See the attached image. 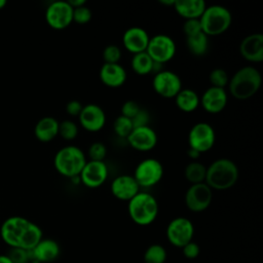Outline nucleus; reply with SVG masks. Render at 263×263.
<instances>
[{
    "instance_id": "nucleus-18",
    "label": "nucleus",
    "mask_w": 263,
    "mask_h": 263,
    "mask_svg": "<svg viewBox=\"0 0 263 263\" xmlns=\"http://www.w3.org/2000/svg\"><path fill=\"white\" fill-rule=\"evenodd\" d=\"M110 190L116 199L129 201L137 193L140 192V187L133 175L123 174L113 179L110 185Z\"/></svg>"
},
{
    "instance_id": "nucleus-19",
    "label": "nucleus",
    "mask_w": 263,
    "mask_h": 263,
    "mask_svg": "<svg viewBox=\"0 0 263 263\" xmlns=\"http://www.w3.org/2000/svg\"><path fill=\"white\" fill-rule=\"evenodd\" d=\"M150 36L148 32L138 26L126 29L122 35L123 47L130 53L136 54L146 51Z\"/></svg>"
},
{
    "instance_id": "nucleus-6",
    "label": "nucleus",
    "mask_w": 263,
    "mask_h": 263,
    "mask_svg": "<svg viewBox=\"0 0 263 263\" xmlns=\"http://www.w3.org/2000/svg\"><path fill=\"white\" fill-rule=\"evenodd\" d=\"M163 174V165L158 159L145 158L137 164L133 177L140 188H150L161 181Z\"/></svg>"
},
{
    "instance_id": "nucleus-17",
    "label": "nucleus",
    "mask_w": 263,
    "mask_h": 263,
    "mask_svg": "<svg viewBox=\"0 0 263 263\" xmlns=\"http://www.w3.org/2000/svg\"><path fill=\"white\" fill-rule=\"evenodd\" d=\"M228 102V95L225 88L210 86L199 99V106L211 114H217L223 111Z\"/></svg>"
},
{
    "instance_id": "nucleus-5",
    "label": "nucleus",
    "mask_w": 263,
    "mask_h": 263,
    "mask_svg": "<svg viewBox=\"0 0 263 263\" xmlns=\"http://www.w3.org/2000/svg\"><path fill=\"white\" fill-rule=\"evenodd\" d=\"M202 32L208 36H219L231 26L232 14L230 10L219 4L206 6L199 17Z\"/></svg>"
},
{
    "instance_id": "nucleus-38",
    "label": "nucleus",
    "mask_w": 263,
    "mask_h": 263,
    "mask_svg": "<svg viewBox=\"0 0 263 263\" xmlns=\"http://www.w3.org/2000/svg\"><path fill=\"white\" fill-rule=\"evenodd\" d=\"M140 109H141V107L136 101L127 100L121 106V109H120L121 114L120 115H122L124 117H127L132 120V118L139 112Z\"/></svg>"
},
{
    "instance_id": "nucleus-1",
    "label": "nucleus",
    "mask_w": 263,
    "mask_h": 263,
    "mask_svg": "<svg viewBox=\"0 0 263 263\" xmlns=\"http://www.w3.org/2000/svg\"><path fill=\"white\" fill-rule=\"evenodd\" d=\"M261 83L262 77L259 70L253 66H245L229 78L227 86L234 99L245 101L257 93Z\"/></svg>"
},
{
    "instance_id": "nucleus-24",
    "label": "nucleus",
    "mask_w": 263,
    "mask_h": 263,
    "mask_svg": "<svg viewBox=\"0 0 263 263\" xmlns=\"http://www.w3.org/2000/svg\"><path fill=\"white\" fill-rule=\"evenodd\" d=\"M59 123L52 116H44L39 119L34 127V134L37 140L43 143L52 141L57 136H59Z\"/></svg>"
},
{
    "instance_id": "nucleus-12",
    "label": "nucleus",
    "mask_w": 263,
    "mask_h": 263,
    "mask_svg": "<svg viewBox=\"0 0 263 263\" xmlns=\"http://www.w3.org/2000/svg\"><path fill=\"white\" fill-rule=\"evenodd\" d=\"M185 204L194 213L205 211L213 200V190L204 183L193 184L185 192Z\"/></svg>"
},
{
    "instance_id": "nucleus-33",
    "label": "nucleus",
    "mask_w": 263,
    "mask_h": 263,
    "mask_svg": "<svg viewBox=\"0 0 263 263\" xmlns=\"http://www.w3.org/2000/svg\"><path fill=\"white\" fill-rule=\"evenodd\" d=\"M87 153L89 156V160L104 161L107 155V147L102 142H93L89 145Z\"/></svg>"
},
{
    "instance_id": "nucleus-34",
    "label": "nucleus",
    "mask_w": 263,
    "mask_h": 263,
    "mask_svg": "<svg viewBox=\"0 0 263 263\" xmlns=\"http://www.w3.org/2000/svg\"><path fill=\"white\" fill-rule=\"evenodd\" d=\"M121 58V49L115 44H109L103 49V60L106 64H117Z\"/></svg>"
},
{
    "instance_id": "nucleus-35",
    "label": "nucleus",
    "mask_w": 263,
    "mask_h": 263,
    "mask_svg": "<svg viewBox=\"0 0 263 263\" xmlns=\"http://www.w3.org/2000/svg\"><path fill=\"white\" fill-rule=\"evenodd\" d=\"M92 17L91 9L86 4L73 8V22L79 25L87 24Z\"/></svg>"
},
{
    "instance_id": "nucleus-26",
    "label": "nucleus",
    "mask_w": 263,
    "mask_h": 263,
    "mask_svg": "<svg viewBox=\"0 0 263 263\" xmlns=\"http://www.w3.org/2000/svg\"><path fill=\"white\" fill-rule=\"evenodd\" d=\"M185 43L189 52L195 57L205 54L209 49V37L203 32L186 37Z\"/></svg>"
},
{
    "instance_id": "nucleus-42",
    "label": "nucleus",
    "mask_w": 263,
    "mask_h": 263,
    "mask_svg": "<svg viewBox=\"0 0 263 263\" xmlns=\"http://www.w3.org/2000/svg\"><path fill=\"white\" fill-rule=\"evenodd\" d=\"M187 155H188V157H189V158H191V159H192V161H193V160H197V159H198V157H199L200 153H199V152H197V151H196V150H194V149L188 148V150H187Z\"/></svg>"
},
{
    "instance_id": "nucleus-8",
    "label": "nucleus",
    "mask_w": 263,
    "mask_h": 263,
    "mask_svg": "<svg viewBox=\"0 0 263 263\" xmlns=\"http://www.w3.org/2000/svg\"><path fill=\"white\" fill-rule=\"evenodd\" d=\"M216 143V133L214 127L204 121L195 123L189 130L188 144L189 148L197 152L204 153L210 151Z\"/></svg>"
},
{
    "instance_id": "nucleus-7",
    "label": "nucleus",
    "mask_w": 263,
    "mask_h": 263,
    "mask_svg": "<svg viewBox=\"0 0 263 263\" xmlns=\"http://www.w3.org/2000/svg\"><path fill=\"white\" fill-rule=\"evenodd\" d=\"M177 51L175 40L166 34H156L149 39L146 52L153 62L165 64L174 59Z\"/></svg>"
},
{
    "instance_id": "nucleus-31",
    "label": "nucleus",
    "mask_w": 263,
    "mask_h": 263,
    "mask_svg": "<svg viewBox=\"0 0 263 263\" xmlns=\"http://www.w3.org/2000/svg\"><path fill=\"white\" fill-rule=\"evenodd\" d=\"M59 136L66 141H72L78 136V126L75 121L65 119L59 123Z\"/></svg>"
},
{
    "instance_id": "nucleus-44",
    "label": "nucleus",
    "mask_w": 263,
    "mask_h": 263,
    "mask_svg": "<svg viewBox=\"0 0 263 263\" xmlns=\"http://www.w3.org/2000/svg\"><path fill=\"white\" fill-rule=\"evenodd\" d=\"M0 263H12L7 255H0Z\"/></svg>"
},
{
    "instance_id": "nucleus-45",
    "label": "nucleus",
    "mask_w": 263,
    "mask_h": 263,
    "mask_svg": "<svg viewBox=\"0 0 263 263\" xmlns=\"http://www.w3.org/2000/svg\"><path fill=\"white\" fill-rule=\"evenodd\" d=\"M159 3H161L162 5H166V6H174L175 0H159Z\"/></svg>"
},
{
    "instance_id": "nucleus-29",
    "label": "nucleus",
    "mask_w": 263,
    "mask_h": 263,
    "mask_svg": "<svg viewBox=\"0 0 263 263\" xmlns=\"http://www.w3.org/2000/svg\"><path fill=\"white\" fill-rule=\"evenodd\" d=\"M166 260V251L161 245H151L144 253L145 263H164Z\"/></svg>"
},
{
    "instance_id": "nucleus-16",
    "label": "nucleus",
    "mask_w": 263,
    "mask_h": 263,
    "mask_svg": "<svg viewBox=\"0 0 263 263\" xmlns=\"http://www.w3.org/2000/svg\"><path fill=\"white\" fill-rule=\"evenodd\" d=\"M80 125L87 132L96 133L101 130L106 123V113L100 105L87 104L78 116Z\"/></svg>"
},
{
    "instance_id": "nucleus-20",
    "label": "nucleus",
    "mask_w": 263,
    "mask_h": 263,
    "mask_svg": "<svg viewBox=\"0 0 263 263\" xmlns=\"http://www.w3.org/2000/svg\"><path fill=\"white\" fill-rule=\"evenodd\" d=\"M239 52L250 63H261L263 61V35L253 33L246 36L239 44Z\"/></svg>"
},
{
    "instance_id": "nucleus-32",
    "label": "nucleus",
    "mask_w": 263,
    "mask_h": 263,
    "mask_svg": "<svg viewBox=\"0 0 263 263\" xmlns=\"http://www.w3.org/2000/svg\"><path fill=\"white\" fill-rule=\"evenodd\" d=\"M209 80L211 82V86L225 88L229 82L228 73L222 68H215L211 71L209 75Z\"/></svg>"
},
{
    "instance_id": "nucleus-43",
    "label": "nucleus",
    "mask_w": 263,
    "mask_h": 263,
    "mask_svg": "<svg viewBox=\"0 0 263 263\" xmlns=\"http://www.w3.org/2000/svg\"><path fill=\"white\" fill-rule=\"evenodd\" d=\"M68 3L70 4V6L72 8H76V7H79V6H82V5L86 4L85 0H70V1H68Z\"/></svg>"
},
{
    "instance_id": "nucleus-23",
    "label": "nucleus",
    "mask_w": 263,
    "mask_h": 263,
    "mask_svg": "<svg viewBox=\"0 0 263 263\" xmlns=\"http://www.w3.org/2000/svg\"><path fill=\"white\" fill-rule=\"evenodd\" d=\"M173 7L186 21L199 18L206 7V3L203 0H175Z\"/></svg>"
},
{
    "instance_id": "nucleus-40",
    "label": "nucleus",
    "mask_w": 263,
    "mask_h": 263,
    "mask_svg": "<svg viewBox=\"0 0 263 263\" xmlns=\"http://www.w3.org/2000/svg\"><path fill=\"white\" fill-rule=\"evenodd\" d=\"M182 249H183V255L187 259H195L199 255V251H200L199 246L193 241L188 242Z\"/></svg>"
},
{
    "instance_id": "nucleus-13",
    "label": "nucleus",
    "mask_w": 263,
    "mask_h": 263,
    "mask_svg": "<svg viewBox=\"0 0 263 263\" xmlns=\"http://www.w3.org/2000/svg\"><path fill=\"white\" fill-rule=\"evenodd\" d=\"M30 221L24 217L13 216L7 218L1 225L0 236L10 248H18L21 239Z\"/></svg>"
},
{
    "instance_id": "nucleus-28",
    "label": "nucleus",
    "mask_w": 263,
    "mask_h": 263,
    "mask_svg": "<svg viewBox=\"0 0 263 263\" xmlns=\"http://www.w3.org/2000/svg\"><path fill=\"white\" fill-rule=\"evenodd\" d=\"M153 64L154 62L146 51L133 54V58L130 60V66L133 71L140 76L151 74Z\"/></svg>"
},
{
    "instance_id": "nucleus-39",
    "label": "nucleus",
    "mask_w": 263,
    "mask_h": 263,
    "mask_svg": "<svg viewBox=\"0 0 263 263\" xmlns=\"http://www.w3.org/2000/svg\"><path fill=\"white\" fill-rule=\"evenodd\" d=\"M132 122L134 127L147 126L150 122V113L146 109L141 108L139 112L132 118Z\"/></svg>"
},
{
    "instance_id": "nucleus-36",
    "label": "nucleus",
    "mask_w": 263,
    "mask_h": 263,
    "mask_svg": "<svg viewBox=\"0 0 263 263\" xmlns=\"http://www.w3.org/2000/svg\"><path fill=\"white\" fill-rule=\"evenodd\" d=\"M12 263H28L31 259L30 251L21 248H10L6 254Z\"/></svg>"
},
{
    "instance_id": "nucleus-14",
    "label": "nucleus",
    "mask_w": 263,
    "mask_h": 263,
    "mask_svg": "<svg viewBox=\"0 0 263 263\" xmlns=\"http://www.w3.org/2000/svg\"><path fill=\"white\" fill-rule=\"evenodd\" d=\"M109 170L105 161L87 160L84 164L79 178L80 183L88 188L102 186L108 179Z\"/></svg>"
},
{
    "instance_id": "nucleus-15",
    "label": "nucleus",
    "mask_w": 263,
    "mask_h": 263,
    "mask_svg": "<svg viewBox=\"0 0 263 263\" xmlns=\"http://www.w3.org/2000/svg\"><path fill=\"white\" fill-rule=\"evenodd\" d=\"M126 141L133 149L140 152H148L155 148L158 138L156 132L150 125H147L134 127Z\"/></svg>"
},
{
    "instance_id": "nucleus-30",
    "label": "nucleus",
    "mask_w": 263,
    "mask_h": 263,
    "mask_svg": "<svg viewBox=\"0 0 263 263\" xmlns=\"http://www.w3.org/2000/svg\"><path fill=\"white\" fill-rule=\"evenodd\" d=\"M133 129L134 125L129 118L124 117L122 115H119L115 118L113 122V130L117 137L126 139Z\"/></svg>"
},
{
    "instance_id": "nucleus-10",
    "label": "nucleus",
    "mask_w": 263,
    "mask_h": 263,
    "mask_svg": "<svg viewBox=\"0 0 263 263\" xmlns=\"http://www.w3.org/2000/svg\"><path fill=\"white\" fill-rule=\"evenodd\" d=\"M153 90L160 97L172 99L183 88L180 76L170 70H162L154 74L152 79Z\"/></svg>"
},
{
    "instance_id": "nucleus-27",
    "label": "nucleus",
    "mask_w": 263,
    "mask_h": 263,
    "mask_svg": "<svg viewBox=\"0 0 263 263\" xmlns=\"http://www.w3.org/2000/svg\"><path fill=\"white\" fill-rule=\"evenodd\" d=\"M184 176L191 185L204 183L206 176V166L198 160H193L185 166Z\"/></svg>"
},
{
    "instance_id": "nucleus-3",
    "label": "nucleus",
    "mask_w": 263,
    "mask_h": 263,
    "mask_svg": "<svg viewBox=\"0 0 263 263\" xmlns=\"http://www.w3.org/2000/svg\"><path fill=\"white\" fill-rule=\"evenodd\" d=\"M86 161V156L81 148L75 145H67L55 153L53 165L60 175L72 179L80 175Z\"/></svg>"
},
{
    "instance_id": "nucleus-46",
    "label": "nucleus",
    "mask_w": 263,
    "mask_h": 263,
    "mask_svg": "<svg viewBox=\"0 0 263 263\" xmlns=\"http://www.w3.org/2000/svg\"><path fill=\"white\" fill-rule=\"evenodd\" d=\"M6 5V0H0V9H2Z\"/></svg>"
},
{
    "instance_id": "nucleus-22",
    "label": "nucleus",
    "mask_w": 263,
    "mask_h": 263,
    "mask_svg": "<svg viewBox=\"0 0 263 263\" xmlns=\"http://www.w3.org/2000/svg\"><path fill=\"white\" fill-rule=\"evenodd\" d=\"M31 259L40 262L48 263L54 261L60 255L59 243L50 238H42L37 246L30 251Z\"/></svg>"
},
{
    "instance_id": "nucleus-2",
    "label": "nucleus",
    "mask_w": 263,
    "mask_h": 263,
    "mask_svg": "<svg viewBox=\"0 0 263 263\" xmlns=\"http://www.w3.org/2000/svg\"><path fill=\"white\" fill-rule=\"evenodd\" d=\"M239 177L235 162L228 158H218L206 166L205 184L212 190H226L234 186Z\"/></svg>"
},
{
    "instance_id": "nucleus-37",
    "label": "nucleus",
    "mask_w": 263,
    "mask_h": 263,
    "mask_svg": "<svg viewBox=\"0 0 263 263\" xmlns=\"http://www.w3.org/2000/svg\"><path fill=\"white\" fill-rule=\"evenodd\" d=\"M183 32L185 34V37L192 36V35H195L197 33L202 32L199 18L186 20L183 24Z\"/></svg>"
},
{
    "instance_id": "nucleus-9",
    "label": "nucleus",
    "mask_w": 263,
    "mask_h": 263,
    "mask_svg": "<svg viewBox=\"0 0 263 263\" xmlns=\"http://www.w3.org/2000/svg\"><path fill=\"white\" fill-rule=\"evenodd\" d=\"M45 21L54 30L66 29L73 23V8L68 1H53L46 7Z\"/></svg>"
},
{
    "instance_id": "nucleus-11",
    "label": "nucleus",
    "mask_w": 263,
    "mask_h": 263,
    "mask_svg": "<svg viewBox=\"0 0 263 263\" xmlns=\"http://www.w3.org/2000/svg\"><path fill=\"white\" fill-rule=\"evenodd\" d=\"M194 227L192 222L185 217H177L173 219L166 227L167 240L177 248H183L192 241Z\"/></svg>"
},
{
    "instance_id": "nucleus-41",
    "label": "nucleus",
    "mask_w": 263,
    "mask_h": 263,
    "mask_svg": "<svg viewBox=\"0 0 263 263\" xmlns=\"http://www.w3.org/2000/svg\"><path fill=\"white\" fill-rule=\"evenodd\" d=\"M82 108H83V105L78 100H71L66 105V112L71 117H78Z\"/></svg>"
},
{
    "instance_id": "nucleus-4",
    "label": "nucleus",
    "mask_w": 263,
    "mask_h": 263,
    "mask_svg": "<svg viewBox=\"0 0 263 263\" xmlns=\"http://www.w3.org/2000/svg\"><path fill=\"white\" fill-rule=\"evenodd\" d=\"M127 202L129 218L136 224L147 226L153 223L157 218L158 202L152 194L146 191H140Z\"/></svg>"
},
{
    "instance_id": "nucleus-25",
    "label": "nucleus",
    "mask_w": 263,
    "mask_h": 263,
    "mask_svg": "<svg viewBox=\"0 0 263 263\" xmlns=\"http://www.w3.org/2000/svg\"><path fill=\"white\" fill-rule=\"evenodd\" d=\"M199 95L191 88H182L175 97L177 108L183 112L190 113L199 107Z\"/></svg>"
},
{
    "instance_id": "nucleus-21",
    "label": "nucleus",
    "mask_w": 263,
    "mask_h": 263,
    "mask_svg": "<svg viewBox=\"0 0 263 263\" xmlns=\"http://www.w3.org/2000/svg\"><path fill=\"white\" fill-rule=\"evenodd\" d=\"M100 80L108 87L116 88L122 86L127 78V74L123 66L117 64L104 63L99 72Z\"/></svg>"
}]
</instances>
